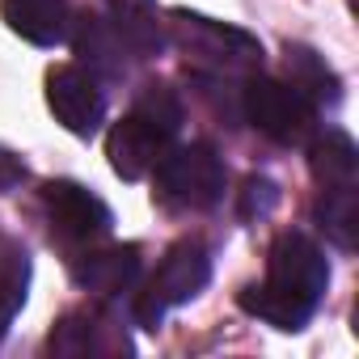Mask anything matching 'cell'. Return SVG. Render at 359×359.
Instances as JSON below:
<instances>
[{"mask_svg": "<svg viewBox=\"0 0 359 359\" xmlns=\"http://www.w3.org/2000/svg\"><path fill=\"white\" fill-rule=\"evenodd\" d=\"M177 22L187 26V51H195V60H208L216 72H250L262 64V47L229 26H216L208 18H187L177 13Z\"/></svg>", "mask_w": 359, "mask_h": 359, "instance_id": "ba28073f", "label": "cell"}, {"mask_svg": "<svg viewBox=\"0 0 359 359\" xmlns=\"http://www.w3.org/2000/svg\"><path fill=\"white\" fill-rule=\"evenodd\" d=\"M287 72L292 85L309 97V102H338V76L325 68V60L309 47H287Z\"/></svg>", "mask_w": 359, "mask_h": 359, "instance_id": "9a60e30c", "label": "cell"}, {"mask_svg": "<svg viewBox=\"0 0 359 359\" xmlns=\"http://www.w3.org/2000/svg\"><path fill=\"white\" fill-rule=\"evenodd\" d=\"M47 106L72 135H93L106 118L102 85L81 64H60L47 72Z\"/></svg>", "mask_w": 359, "mask_h": 359, "instance_id": "8992f818", "label": "cell"}, {"mask_svg": "<svg viewBox=\"0 0 359 359\" xmlns=\"http://www.w3.org/2000/svg\"><path fill=\"white\" fill-rule=\"evenodd\" d=\"M72 279L93 296H118L140 275V245H85L72 258Z\"/></svg>", "mask_w": 359, "mask_h": 359, "instance_id": "9c48e42d", "label": "cell"}, {"mask_svg": "<svg viewBox=\"0 0 359 359\" xmlns=\"http://www.w3.org/2000/svg\"><path fill=\"white\" fill-rule=\"evenodd\" d=\"M245 118L275 144L283 148H300L309 144L313 127H317V114H313V102L287 85V81H271V76H254L245 85Z\"/></svg>", "mask_w": 359, "mask_h": 359, "instance_id": "277c9868", "label": "cell"}, {"mask_svg": "<svg viewBox=\"0 0 359 359\" xmlns=\"http://www.w3.org/2000/svg\"><path fill=\"white\" fill-rule=\"evenodd\" d=\"M279 203V187L271 182V177H245V191H241V216H266L275 212Z\"/></svg>", "mask_w": 359, "mask_h": 359, "instance_id": "ac0fdd59", "label": "cell"}, {"mask_svg": "<svg viewBox=\"0 0 359 359\" xmlns=\"http://www.w3.org/2000/svg\"><path fill=\"white\" fill-rule=\"evenodd\" d=\"M123 39L127 51H135L140 60L156 55L165 47V34H161V22H156V9L148 0H114V22H110Z\"/></svg>", "mask_w": 359, "mask_h": 359, "instance_id": "4fadbf2b", "label": "cell"}, {"mask_svg": "<svg viewBox=\"0 0 359 359\" xmlns=\"http://www.w3.org/2000/svg\"><path fill=\"white\" fill-rule=\"evenodd\" d=\"M355 165H359V152H355V140L346 131H325L309 148V169H313L321 191L355 187Z\"/></svg>", "mask_w": 359, "mask_h": 359, "instance_id": "7c38bea8", "label": "cell"}, {"mask_svg": "<svg viewBox=\"0 0 359 359\" xmlns=\"http://www.w3.org/2000/svg\"><path fill=\"white\" fill-rule=\"evenodd\" d=\"M131 110H140V114H148L152 123H161L165 131H173L177 135V127H182V106H177V97L165 89V85H148L140 97H135V106Z\"/></svg>", "mask_w": 359, "mask_h": 359, "instance_id": "e0dca14e", "label": "cell"}, {"mask_svg": "<svg viewBox=\"0 0 359 359\" xmlns=\"http://www.w3.org/2000/svg\"><path fill=\"white\" fill-rule=\"evenodd\" d=\"M173 148V131H165L161 123H152L148 114L131 110L127 118H118L106 135V156H110V169L127 182L152 173L156 161Z\"/></svg>", "mask_w": 359, "mask_h": 359, "instance_id": "52a82bcc", "label": "cell"}, {"mask_svg": "<svg viewBox=\"0 0 359 359\" xmlns=\"http://www.w3.org/2000/svg\"><path fill=\"white\" fill-rule=\"evenodd\" d=\"M212 279V258L203 250V241L187 237L169 245V254L161 258V266L152 271V279L144 283V292L135 296V321L144 330H156L161 317L173 309V304H187L195 300Z\"/></svg>", "mask_w": 359, "mask_h": 359, "instance_id": "3957f363", "label": "cell"}, {"mask_svg": "<svg viewBox=\"0 0 359 359\" xmlns=\"http://www.w3.org/2000/svg\"><path fill=\"white\" fill-rule=\"evenodd\" d=\"M330 287V262L304 233H279L266 258V283L241 287V309L275 330H304Z\"/></svg>", "mask_w": 359, "mask_h": 359, "instance_id": "6da1fadb", "label": "cell"}, {"mask_svg": "<svg viewBox=\"0 0 359 359\" xmlns=\"http://www.w3.org/2000/svg\"><path fill=\"white\" fill-rule=\"evenodd\" d=\"M355 220H359V208H355V187L346 191H321L317 199V224L325 229V237L342 250L355 245Z\"/></svg>", "mask_w": 359, "mask_h": 359, "instance_id": "2e32d148", "label": "cell"}, {"mask_svg": "<svg viewBox=\"0 0 359 359\" xmlns=\"http://www.w3.org/2000/svg\"><path fill=\"white\" fill-rule=\"evenodd\" d=\"M26 182V161L13 156L9 148H0V191H13Z\"/></svg>", "mask_w": 359, "mask_h": 359, "instance_id": "d6986e66", "label": "cell"}, {"mask_svg": "<svg viewBox=\"0 0 359 359\" xmlns=\"http://www.w3.org/2000/svg\"><path fill=\"white\" fill-rule=\"evenodd\" d=\"M26 283H30V254L0 233V338L13 325L22 300H26Z\"/></svg>", "mask_w": 359, "mask_h": 359, "instance_id": "5bb4252c", "label": "cell"}, {"mask_svg": "<svg viewBox=\"0 0 359 359\" xmlns=\"http://www.w3.org/2000/svg\"><path fill=\"white\" fill-rule=\"evenodd\" d=\"M43 212H47V224H51V241H60L68 254L106 241L110 224H114L110 208L93 191H85L76 182H64V177L43 187Z\"/></svg>", "mask_w": 359, "mask_h": 359, "instance_id": "5b68a950", "label": "cell"}, {"mask_svg": "<svg viewBox=\"0 0 359 359\" xmlns=\"http://www.w3.org/2000/svg\"><path fill=\"white\" fill-rule=\"evenodd\" d=\"M224 161L216 156L212 144H187V148H169L156 169H152V187L156 199L173 212H208L224 199Z\"/></svg>", "mask_w": 359, "mask_h": 359, "instance_id": "7a4b0ae2", "label": "cell"}, {"mask_svg": "<svg viewBox=\"0 0 359 359\" xmlns=\"http://www.w3.org/2000/svg\"><path fill=\"white\" fill-rule=\"evenodd\" d=\"M0 13L13 34H22L34 47H55L60 39H68L72 22L68 0H0Z\"/></svg>", "mask_w": 359, "mask_h": 359, "instance_id": "30bf717a", "label": "cell"}, {"mask_svg": "<svg viewBox=\"0 0 359 359\" xmlns=\"http://www.w3.org/2000/svg\"><path fill=\"white\" fill-rule=\"evenodd\" d=\"M68 34H72V47H76V55H81V64H89V72L93 76H123V39H118V30L106 22V18H97V13H81L76 22H68Z\"/></svg>", "mask_w": 359, "mask_h": 359, "instance_id": "8fae6325", "label": "cell"}]
</instances>
